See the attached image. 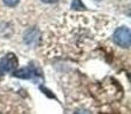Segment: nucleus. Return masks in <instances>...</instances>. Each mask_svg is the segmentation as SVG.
I'll return each instance as SVG.
<instances>
[{
  "instance_id": "obj_3",
  "label": "nucleus",
  "mask_w": 131,
  "mask_h": 114,
  "mask_svg": "<svg viewBox=\"0 0 131 114\" xmlns=\"http://www.w3.org/2000/svg\"><path fill=\"white\" fill-rule=\"evenodd\" d=\"M18 65L17 57L13 53H8L0 59V72L4 73H9L14 72Z\"/></svg>"
},
{
  "instance_id": "obj_2",
  "label": "nucleus",
  "mask_w": 131,
  "mask_h": 114,
  "mask_svg": "<svg viewBox=\"0 0 131 114\" xmlns=\"http://www.w3.org/2000/svg\"><path fill=\"white\" fill-rule=\"evenodd\" d=\"M113 41L120 47L129 48L131 43V32L129 27L127 26L117 27L113 34Z\"/></svg>"
},
{
  "instance_id": "obj_9",
  "label": "nucleus",
  "mask_w": 131,
  "mask_h": 114,
  "mask_svg": "<svg viewBox=\"0 0 131 114\" xmlns=\"http://www.w3.org/2000/svg\"><path fill=\"white\" fill-rule=\"evenodd\" d=\"M40 1L45 2V4H55V2H58L59 0H40Z\"/></svg>"
},
{
  "instance_id": "obj_7",
  "label": "nucleus",
  "mask_w": 131,
  "mask_h": 114,
  "mask_svg": "<svg viewBox=\"0 0 131 114\" xmlns=\"http://www.w3.org/2000/svg\"><path fill=\"white\" fill-rule=\"evenodd\" d=\"M2 1H4V4L7 5L8 7H14L20 2V0H2Z\"/></svg>"
},
{
  "instance_id": "obj_5",
  "label": "nucleus",
  "mask_w": 131,
  "mask_h": 114,
  "mask_svg": "<svg viewBox=\"0 0 131 114\" xmlns=\"http://www.w3.org/2000/svg\"><path fill=\"white\" fill-rule=\"evenodd\" d=\"M23 39H24V42L27 43V45H30V46L37 45L39 41V31L37 29L28 30V31L24 33Z\"/></svg>"
},
{
  "instance_id": "obj_1",
  "label": "nucleus",
  "mask_w": 131,
  "mask_h": 114,
  "mask_svg": "<svg viewBox=\"0 0 131 114\" xmlns=\"http://www.w3.org/2000/svg\"><path fill=\"white\" fill-rule=\"evenodd\" d=\"M105 20L93 15H68L63 20L57 23L51 32L59 33L60 38L67 37V41L60 43L67 47L64 56H76L82 54L83 50H88L98 39L105 36L107 31L106 24H102ZM62 54V56H63Z\"/></svg>"
},
{
  "instance_id": "obj_8",
  "label": "nucleus",
  "mask_w": 131,
  "mask_h": 114,
  "mask_svg": "<svg viewBox=\"0 0 131 114\" xmlns=\"http://www.w3.org/2000/svg\"><path fill=\"white\" fill-rule=\"evenodd\" d=\"M74 114H92L91 113V111H89V110H85V108H81V110H78V111H76Z\"/></svg>"
},
{
  "instance_id": "obj_4",
  "label": "nucleus",
  "mask_w": 131,
  "mask_h": 114,
  "mask_svg": "<svg viewBox=\"0 0 131 114\" xmlns=\"http://www.w3.org/2000/svg\"><path fill=\"white\" fill-rule=\"evenodd\" d=\"M16 78H21V79H31V80H37L39 76L41 75L40 70L38 67L34 66V65H29L27 67H23V69L15 71L13 74Z\"/></svg>"
},
{
  "instance_id": "obj_6",
  "label": "nucleus",
  "mask_w": 131,
  "mask_h": 114,
  "mask_svg": "<svg viewBox=\"0 0 131 114\" xmlns=\"http://www.w3.org/2000/svg\"><path fill=\"white\" fill-rule=\"evenodd\" d=\"M71 9H74V10H84V9H86V7L83 5L82 0H72Z\"/></svg>"
},
{
  "instance_id": "obj_10",
  "label": "nucleus",
  "mask_w": 131,
  "mask_h": 114,
  "mask_svg": "<svg viewBox=\"0 0 131 114\" xmlns=\"http://www.w3.org/2000/svg\"><path fill=\"white\" fill-rule=\"evenodd\" d=\"M97 1H100V0H97Z\"/></svg>"
}]
</instances>
